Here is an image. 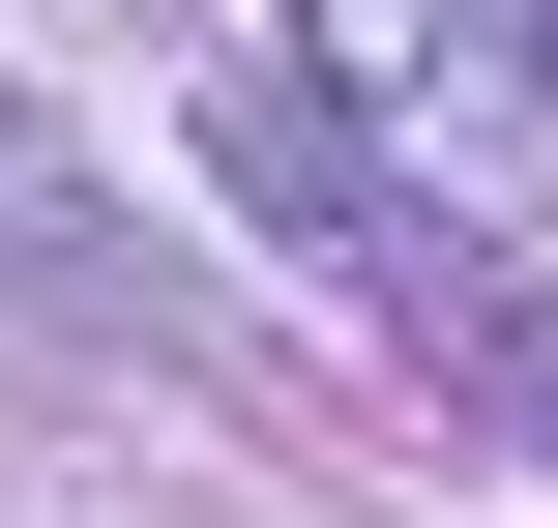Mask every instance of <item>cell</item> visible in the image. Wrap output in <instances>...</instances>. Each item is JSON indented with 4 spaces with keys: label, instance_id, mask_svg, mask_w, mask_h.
Returning a JSON list of instances; mask_svg holds the SVG:
<instances>
[{
    "label": "cell",
    "instance_id": "cell-1",
    "mask_svg": "<svg viewBox=\"0 0 558 528\" xmlns=\"http://www.w3.org/2000/svg\"><path fill=\"white\" fill-rule=\"evenodd\" d=\"M324 88L383 118V176L441 235H530L558 206V0H324Z\"/></svg>",
    "mask_w": 558,
    "mask_h": 528
},
{
    "label": "cell",
    "instance_id": "cell-2",
    "mask_svg": "<svg viewBox=\"0 0 558 528\" xmlns=\"http://www.w3.org/2000/svg\"><path fill=\"white\" fill-rule=\"evenodd\" d=\"M206 147H235V206H265V235H324L353 294H412V265H441V206H412V176H383L294 59H206Z\"/></svg>",
    "mask_w": 558,
    "mask_h": 528
},
{
    "label": "cell",
    "instance_id": "cell-3",
    "mask_svg": "<svg viewBox=\"0 0 558 528\" xmlns=\"http://www.w3.org/2000/svg\"><path fill=\"white\" fill-rule=\"evenodd\" d=\"M383 323H412V353H441V382L500 412V441H558V323H530V294H500V265H471V235H441V265H412Z\"/></svg>",
    "mask_w": 558,
    "mask_h": 528
},
{
    "label": "cell",
    "instance_id": "cell-4",
    "mask_svg": "<svg viewBox=\"0 0 558 528\" xmlns=\"http://www.w3.org/2000/svg\"><path fill=\"white\" fill-rule=\"evenodd\" d=\"M59 235H88V206H59V147H29V118H0V265H29V294H59Z\"/></svg>",
    "mask_w": 558,
    "mask_h": 528
}]
</instances>
